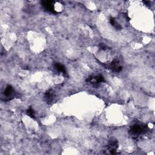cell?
Masks as SVG:
<instances>
[{"mask_svg":"<svg viewBox=\"0 0 155 155\" xmlns=\"http://www.w3.org/2000/svg\"><path fill=\"white\" fill-rule=\"evenodd\" d=\"M148 127L144 124H135L130 127V133L134 136H139L145 133Z\"/></svg>","mask_w":155,"mask_h":155,"instance_id":"cell-1","label":"cell"},{"mask_svg":"<svg viewBox=\"0 0 155 155\" xmlns=\"http://www.w3.org/2000/svg\"><path fill=\"white\" fill-rule=\"evenodd\" d=\"M106 67L116 73H119L122 70V66L120 65L119 61L116 59L113 60L110 64L107 65Z\"/></svg>","mask_w":155,"mask_h":155,"instance_id":"cell-2","label":"cell"},{"mask_svg":"<svg viewBox=\"0 0 155 155\" xmlns=\"http://www.w3.org/2000/svg\"><path fill=\"white\" fill-rule=\"evenodd\" d=\"M54 1H42V5L44 8L52 13H56L57 12L54 8Z\"/></svg>","mask_w":155,"mask_h":155,"instance_id":"cell-3","label":"cell"},{"mask_svg":"<svg viewBox=\"0 0 155 155\" xmlns=\"http://www.w3.org/2000/svg\"><path fill=\"white\" fill-rule=\"evenodd\" d=\"M15 91L12 85H7L4 90V96L8 100H11L15 97Z\"/></svg>","mask_w":155,"mask_h":155,"instance_id":"cell-4","label":"cell"},{"mask_svg":"<svg viewBox=\"0 0 155 155\" xmlns=\"http://www.w3.org/2000/svg\"><path fill=\"white\" fill-rule=\"evenodd\" d=\"M108 147L111 154H117L116 149L118 147V144H117V141L116 139H113V138L109 140Z\"/></svg>","mask_w":155,"mask_h":155,"instance_id":"cell-5","label":"cell"},{"mask_svg":"<svg viewBox=\"0 0 155 155\" xmlns=\"http://www.w3.org/2000/svg\"><path fill=\"white\" fill-rule=\"evenodd\" d=\"M87 82H90L93 84V85H97L99 84L104 81V78L102 75H97L94 77H91L87 79Z\"/></svg>","mask_w":155,"mask_h":155,"instance_id":"cell-6","label":"cell"},{"mask_svg":"<svg viewBox=\"0 0 155 155\" xmlns=\"http://www.w3.org/2000/svg\"><path fill=\"white\" fill-rule=\"evenodd\" d=\"M54 66L57 71H58L59 72H61V73H62L64 74H66L67 71H66V69H65V67H64V65H63L62 64H61L59 62H56V63H54Z\"/></svg>","mask_w":155,"mask_h":155,"instance_id":"cell-7","label":"cell"},{"mask_svg":"<svg viewBox=\"0 0 155 155\" xmlns=\"http://www.w3.org/2000/svg\"><path fill=\"white\" fill-rule=\"evenodd\" d=\"M53 96H54V94H53V91L52 90H48L45 94V99L47 102L52 101V100L53 99Z\"/></svg>","mask_w":155,"mask_h":155,"instance_id":"cell-8","label":"cell"},{"mask_svg":"<svg viewBox=\"0 0 155 155\" xmlns=\"http://www.w3.org/2000/svg\"><path fill=\"white\" fill-rule=\"evenodd\" d=\"M110 22L116 28H117V29H121V28H122L121 25L117 22V21L114 18L111 17V18H110Z\"/></svg>","mask_w":155,"mask_h":155,"instance_id":"cell-9","label":"cell"},{"mask_svg":"<svg viewBox=\"0 0 155 155\" xmlns=\"http://www.w3.org/2000/svg\"><path fill=\"white\" fill-rule=\"evenodd\" d=\"M26 113H27V114L28 116H30V117L33 118V119L35 117V111H34V110H33L31 107H30V108L27 110Z\"/></svg>","mask_w":155,"mask_h":155,"instance_id":"cell-10","label":"cell"},{"mask_svg":"<svg viewBox=\"0 0 155 155\" xmlns=\"http://www.w3.org/2000/svg\"><path fill=\"white\" fill-rule=\"evenodd\" d=\"M100 47H101V48L102 49V50H105V49H107V46L105 45L104 44H100Z\"/></svg>","mask_w":155,"mask_h":155,"instance_id":"cell-11","label":"cell"}]
</instances>
